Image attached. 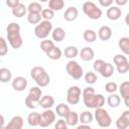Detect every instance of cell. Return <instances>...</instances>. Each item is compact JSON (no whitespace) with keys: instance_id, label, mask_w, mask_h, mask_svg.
I'll return each instance as SVG.
<instances>
[{"instance_id":"6da1fadb","label":"cell","mask_w":129,"mask_h":129,"mask_svg":"<svg viewBox=\"0 0 129 129\" xmlns=\"http://www.w3.org/2000/svg\"><path fill=\"white\" fill-rule=\"evenodd\" d=\"M83 101L87 108L89 109H97L103 107L105 104V97L102 94H96L94 88L87 87L82 92Z\"/></svg>"},{"instance_id":"7a4b0ae2","label":"cell","mask_w":129,"mask_h":129,"mask_svg":"<svg viewBox=\"0 0 129 129\" xmlns=\"http://www.w3.org/2000/svg\"><path fill=\"white\" fill-rule=\"evenodd\" d=\"M7 32V40L9 44L12 46V48H19L22 43V37L20 35V25L16 22H11L6 27Z\"/></svg>"},{"instance_id":"3957f363","label":"cell","mask_w":129,"mask_h":129,"mask_svg":"<svg viewBox=\"0 0 129 129\" xmlns=\"http://www.w3.org/2000/svg\"><path fill=\"white\" fill-rule=\"evenodd\" d=\"M30 77L39 87H46L50 83V77L42 67H33L30 71Z\"/></svg>"},{"instance_id":"277c9868","label":"cell","mask_w":129,"mask_h":129,"mask_svg":"<svg viewBox=\"0 0 129 129\" xmlns=\"http://www.w3.org/2000/svg\"><path fill=\"white\" fill-rule=\"evenodd\" d=\"M42 97V91L39 86L37 87H32L29 90V93L27 97L25 98V105L29 109H35L39 105V101Z\"/></svg>"},{"instance_id":"5b68a950","label":"cell","mask_w":129,"mask_h":129,"mask_svg":"<svg viewBox=\"0 0 129 129\" xmlns=\"http://www.w3.org/2000/svg\"><path fill=\"white\" fill-rule=\"evenodd\" d=\"M83 12L91 19L93 20H97L100 19L103 12L101 10V8H99L94 2L92 1H87L83 4Z\"/></svg>"},{"instance_id":"8992f818","label":"cell","mask_w":129,"mask_h":129,"mask_svg":"<svg viewBox=\"0 0 129 129\" xmlns=\"http://www.w3.org/2000/svg\"><path fill=\"white\" fill-rule=\"evenodd\" d=\"M51 31H52V24L50 20H42L34 28V34L39 39H45Z\"/></svg>"},{"instance_id":"52a82bcc","label":"cell","mask_w":129,"mask_h":129,"mask_svg":"<svg viewBox=\"0 0 129 129\" xmlns=\"http://www.w3.org/2000/svg\"><path fill=\"white\" fill-rule=\"evenodd\" d=\"M95 119L98 125L102 128H107L112 123V118L107 110L103 109L102 107L95 109Z\"/></svg>"},{"instance_id":"ba28073f","label":"cell","mask_w":129,"mask_h":129,"mask_svg":"<svg viewBox=\"0 0 129 129\" xmlns=\"http://www.w3.org/2000/svg\"><path fill=\"white\" fill-rule=\"evenodd\" d=\"M66 70H67V73L69 74V76L75 80H80L83 77V73H84L83 68L76 60L72 59V60L68 61L67 66H66Z\"/></svg>"},{"instance_id":"9c48e42d","label":"cell","mask_w":129,"mask_h":129,"mask_svg":"<svg viewBox=\"0 0 129 129\" xmlns=\"http://www.w3.org/2000/svg\"><path fill=\"white\" fill-rule=\"evenodd\" d=\"M81 89L78 86H72L68 89L67 92V101L70 105H77L80 102L81 98Z\"/></svg>"},{"instance_id":"30bf717a","label":"cell","mask_w":129,"mask_h":129,"mask_svg":"<svg viewBox=\"0 0 129 129\" xmlns=\"http://www.w3.org/2000/svg\"><path fill=\"white\" fill-rule=\"evenodd\" d=\"M55 121V113L51 109H44V111L40 114V127H48Z\"/></svg>"},{"instance_id":"8fae6325","label":"cell","mask_w":129,"mask_h":129,"mask_svg":"<svg viewBox=\"0 0 129 129\" xmlns=\"http://www.w3.org/2000/svg\"><path fill=\"white\" fill-rule=\"evenodd\" d=\"M27 87V80L24 77H16L12 81V88L17 92H22Z\"/></svg>"},{"instance_id":"7c38bea8","label":"cell","mask_w":129,"mask_h":129,"mask_svg":"<svg viewBox=\"0 0 129 129\" xmlns=\"http://www.w3.org/2000/svg\"><path fill=\"white\" fill-rule=\"evenodd\" d=\"M116 127L118 129H126L129 127V110L123 111L122 115L116 121Z\"/></svg>"},{"instance_id":"4fadbf2b","label":"cell","mask_w":129,"mask_h":129,"mask_svg":"<svg viewBox=\"0 0 129 129\" xmlns=\"http://www.w3.org/2000/svg\"><path fill=\"white\" fill-rule=\"evenodd\" d=\"M23 124H24V121H23V118L21 116H13L11 118V120L9 121V123L5 126L7 129H21L23 127Z\"/></svg>"},{"instance_id":"5bb4252c","label":"cell","mask_w":129,"mask_h":129,"mask_svg":"<svg viewBox=\"0 0 129 129\" xmlns=\"http://www.w3.org/2000/svg\"><path fill=\"white\" fill-rule=\"evenodd\" d=\"M106 15H107L108 19H110V20H113V21L118 20L122 15V10L118 6H110L107 9Z\"/></svg>"},{"instance_id":"9a60e30c","label":"cell","mask_w":129,"mask_h":129,"mask_svg":"<svg viewBox=\"0 0 129 129\" xmlns=\"http://www.w3.org/2000/svg\"><path fill=\"white\" fill-rule=\"evenodd\" d=\"M98 37L102 40V41H107L112 37V29L111 27L104 25L101 26L100 29L98 30Z\"/></svg>"},{"instance_id":"2e32d148","label":"cell","mask_w":129,"mask_h":129,"mask_svg":"<svg viewBox=\"0 0 129 129\" xmlns=\"http://www.w3.org/2000/svg\"><path fill=\"white\" fill-rule=\"evenodd\" d=\"M78 15H79L78 9H77L75 6H71V7L67 8V10L64 11V13H63V18H64V20L72 22V21H75V20L78 18Z\"/></svg>"},{"instance_id":"e0dca14e","label":"cell","mask_w":129,"mask_h":129,"mask_svg":"<svg viewBox=\"0 0 129 129\" xmlns=\"http://www.w3.org/2000/svg\"><path fill=\"white\" fill-rule=\"evenodd\" d=\"M94 56H95V52H94L93 48L90 46H85L80 51V57L84 61H90L94 58Z\"/></svg>"},{"instance_id":"ac0fdd59","label":"cell","mask_w":129,"mask_h":129,"mask_svg":"<svg viewBox=\"0 0 129 129\" xmlns=\"http://www.w3.org/2000/svg\"><path fill=\"white\" fill-rule=\"evenodd\" d=\"M53 105H54V99L50 95L42 96L39 101V106L43 109H50Z\"/></svg>"},{"instance_id":"d6986e66","label":"cell","mask_w":129,"mask_h":129,"mask_svg":"<svg viewBox=\"0 0 129 129\" xmlns=\"http://www.w3.org/2000/svg\"><path fill=\"white\" fill-rule=\"evenodd\" d=\"M51 37H52V40L53 41H56V42L62 41L64 39V37H66V31H64V29L61 28V27L54 28L51 31Z\"/></svg>"},{"instance_id":"ffe728a7","label":"cell","mask_w":129,"mask_h":129,"mask_svg":"<svg viewBox=\"0 0 129 129\" xmlns=\"http://www.w3.org/2000/svg\"><path fill=\"white\" fill-rule=\"evenodd\" d=\"M64 119H66L68 125L72 126V127L73 126H77V124L80 122V116L75 111H70V113L67 115V117Z\"/></svg>"},{"instance_id":"44dd1931","label":"cell","mask_w":129,"mask_h":129,"mask_svg":"<svg viewBox=\"0 0 129 129\" xmlns=\"http://www.w3.org/2000/svg\"><path fill=\"white\" fill-rule=\"evenodd\" d=\"M39 121H40V114L38 112H31L27 116V123L29 126L35 127L39 126Z\"/></svg>"},{"instance_id":"7402d4cb","label":"cell","mask_w":129,"mask_h":129,"mask_svg":"<svg viewBox=\"0 0 129 129\" xmlns=\"http://www.w3.org/2000/svg\"><path fill=\"white\" fill-rule=\"evenodd\" d=\"M120 102H121L120 96L117 95V94H115V93L110 94L108 96V98H107V104L111 108H117L120 105Z\"/></svg>"},{"instance_id":"603a6c76","label":"cell","mask_w":129,"mask_h":129,"mask_svg":"<svg viewBox=\"0 0 129 129\" xmlns=\"http://www.w3.org/2000/svg\"><path fill=\"white\" fill-rule=\"evenodd\" d=\"M70 107L67 105V104H63V103H59L58 105H56V108H55V113L57 116H59L60 118H66L67 115L70 113Z\"/></svg>"},{"instance_id":"cb8c5ba5","label":"cell","mask_w":129,"mask_h":129,"mask_svg":"<svg viewBox=\"0 0 129 129\" xmlns=\"http://www.w3.org/2000/svg\"><path fill=\"white\" fill-rule=\"evenodd\" d=\"M118 46L124 54L129 55V37H121L118 41Z\"/></svg>"},{"instance_id":"d4e9b609","label":"cell","mask_w":129,"mask_h":129,"mask_svg":"<svg viewBox=\"0 0 129 129\" xmlns=\"http://www.w3.org/2000/svg\"><path fill=\"white\" fill-rule=\"evenodd\" d=\"M26 11H27V7L22 3H19L16 7L12 8V14L15 17H18V18L23 17L26 14Z\"/></svg>"},{"instance_id":"484cf974","label":"cell","mask_w":129,"mask_h":129,"mask_svg":"<svg viewBox=\"0 0 129 129\" xmlns=\"http://www.w3.org/2000/svg\"><path fill=\"white\" fill-rule=\"evenodd\" d=\"M12 79V73L7 68H1L0 69V82L1 83H7L11 81Z\"/></svg>"},{"instance_id":"4316f807","label":"cell","mask_w":129,"mask_h":129,"mask_svg":"<svg viewBox=\"0 0 129 129\" xmlns=\"http://www.w3.org/2000/svg\"><path fill=\"white\" fill-rule=\"evenodd\" d=\"M64 7V0H48V8L53 11H59Z\"/></svg>"},{"instance_id":"83f0119b","label":"cell","mask_w":129,"mask_h":129,"mask_svg":"<svg viewBox=\"0 0 129 129\" xmlns=\"http://www.w3.org/2000/svg\"><path fill=\"white\" fill-rule=\"evenodd\" d=\"M83 37H84L85 41H87L89 43H92V42H94L97 39V33L93 29H86L84 31Z\"/></svg>"},{"instance_id":"f1b7e54d","label":"cell","mask_w":129,"mask_h":129,"mask_svg":"<svg viewBox=\"0 0 129 129\" xmlns=\"http://www.w3.org/2000/svg\"><path fill=\"white\" fill-rule=\"evenodd\" d=\"M79 54V50L74 45H69L64 48V56L68 58H75Z\"/></svg>"},{"instance_id":"f546056e","label":"cell","mask_w":129,"mask_h":129,"mask_svg":"<svg viewBox=\"0 0 129 129\" xmlns=\"http://www.w3.org/2000/svg\"><path fill=\"white\" fill-rule=\"evenodd\" d=\"M114 74V67L112 63L110 62H106L105 63V67L103 68L102 72H101V76L104 77V78H110L112 77Z\"/></svg>"},{"instance_id":"4dcf8cb0","label":"cell","mask_w":129,"mask_h":129,"mask_svg":"<svg viewBox=\"0 0 129 129\" xmlns=\"http://www.w3.org/2000/svg\"><path fill=\"white\" fill-rule=\"evenodd\" d=\"M54 46H55V45H54L53 41H52V40H49V39H44V40H42V41L40 42V49H41L43 52H45V53L49 52Z\"/></svg>"},{"instance_id":"1f68e13d","label":"cell","mask_w":129,"mask_h":129,"mask_svg":"<svg viewBox=\"0 0 129 129\" xmlns=\"http://www.w3.org/2000/svg\"><path fill=\"white\" fill-rule=\"evenodd\" d=\"M93 114L90 111H84L80 115V122L83 124H90L93 121Z\"/></svg>"},{"instance_id":"d6a6232c","label":"cell","mask_w":129,"mask_h":129,"mask_svg":"<svg viewBox=\"0 0 129 129\" xmlns=\"http://www.w3.org/2000/svg\"><path fill=\"white\" fill-rule=\"evenodd\" d=\"M46 55L50 58V59H59L62 55V51L58 46H54L49 52L46 53Z\"/></svg>"},{"instance_id":"836d02e7","label":"cell","mask_w":129,"mask_h":129,"mask_svg":"<svg viewBox=\"0 0 129 129\" xmlns=\"http://www.w3.org/2000/svg\"><path fill=\"white\" fill-rule=\"evenodd\" d=\"M27 11H28V13H41L42 6L38 2H31L27 6Z\"/></svg>"},{"instance_id":"e575fe53","label":"cell","mask_w":129,"mask_h":129,"mask_svg":"<svg viewBox=\"0 0 129 129\" xmlns=\"http://www.w3.org/2000/svg\"><path fill=\"white\" fill-rule=\"evenodd\" d=\"M41 13H28L27 15V21L30 24H38L41 21Z\"/></svg>"},{"instance_id":"d590c367","label":"cell","mask_w":129,"mask_h":129,"mask_svg":"<svg viewBox=\"0 0 129 129\" xmlns=\"http://www.w3.org/2000/svg\"><path fill=\"white\" fill-rule=\"evenodd\" d=\"M119 92L122 99L129 97V82H123L119 87Z\"/></svg>"},{"instance_id":"8d00e7d4","label":"cell","mask_w":129,"mask_h":129,"mask_svg":"<svg viewBox=\"0 0 129 129\" xmlns=\"http://www.w3.org/2000/svg\"><path fill=\"white\" fill-rule=\"evenodd\" d=\"M85 82L89 85H93L97 82V75L93 72H88L85 75Z\"/></svg>"},{"instance_id":"74e56055","label":"cell","mask_w":129,"mask_h":129,"mask_svg":"<svg viewBox=\"0 0 129 129\" xmlns=\"http://www.w3.org/2000/svg\"><path fill=\"white\" fill-rule=\"evenodd\" d=\"M41 16L44 20H51L54 16V11L50 8H45V9H42L41 11Z\"/></svg>"},{"instance_id":"f35d334b","label":"cell","mask_w":129,"mask_h":129,"mask_svg":"<svg viewBox=\"0 0 129 129\" xmlns=\"http://www.w3.org/2000/svg\"><path fill=\"white\" fill-rule=\"evenodd\" d=\"M105 63H106V62H105L103 59H97V60H95L94 63H93V69H94V71L101 74L103 68L105 67Z\"/></svg>"},{"instance_id":"ab89813d","label":"cell","mask_w":129,"mask_h":129,"mask_svg":"<svg viewBox=\"0 0 129 129\" xmlns=\"http://www.w3.org/2000/svg\"><path fill=\"white\" fill-rule=\"evenodd\" d=\"M8 52V46L7 42L3 37H0V55L4 56Z\"/></svg>"},{"instance_id":"60d3db41","label":"cell","mask_w":129,"mask_h":129,"mask_svg":"<svg viewBox=\"0 0 129 129\" xmlns=\"http://www.w3.org/2000/svg\"><path fill=\"white\" fill-rule=\"evenodd\" d=\"M118 89H119V88H118V86H117V84H116L115 82H109V83H107V84L105 85V90H106V92H108V93H110V94L115 93Z\"/></svg>"},{"instance_id":"b9f144b4","label":"cell","mask_w":129,"mask_h":129,"mask_svg":"<svg viewBox=\"0 0 129 129\" xmlns=\"http://www.w3.org/2000/svg\"><path fill=\"white\" fill-rule=\"evenodd\" d=\"M116 67H117V71L119 74H126L129 71V61L128 60L124 61V62H122Z\"/></svg>"},{"instance_id":"7bdbcfd3","label":"cell","mask_w":129,"mask_h":129,"mask_svg":"<svg viewBox=\"0 0 129 129\" xmlns=\"http://www.w3.org/2000/svg\"><path fill=\"white\" fill-rule=\"evenodd\" d=\"M128 59H127V57L124 55V54H116L115 56H114V58H113V61H114V63L116 64V66H118V64H120V63H122V62H124V61H127Z\"/></svg>"},{"instance_id":"ee69618b","label":"cell","mask_w":129,"mask_h":129,"mask_svg":"<svg viewBox=\"0 0 129 129\" xmlns=\"http://www.w3.org/2000/svg\"><path fill=\"white\" fill-rule=\"evenodd\" d=\"M68 126H69V125H68L66 119L60 118V119H58V120L56 121V123H55V125H54V128H55V129H67Z\"/></svg>"},{"instance_id":"f6af8a7d","label":"cell","mask_w":129,"mask_h":129,"mask_svg":"<svg viewBox=\"0 0 129 129\" xmlns=\"http://www.w3.org/2000/svg\"><path fill=\"white\" fill-rule=\"evenodd\" d=\"M19 3H20L19 0H6V5H7L8 7H10V8L16 7Z\"/></svg>"},{"instance_id":"bcb514c9","label":"cell","mask_w":129,"mask_h":129,"mask_svg":"<svg viewBox=\"0 0 129 129\" xmlns=\"http://www.w3.org/2000/svg\"><path fill=\"white\" fill-rule=\"evenodd\" d=\"M114 0H99V3L102 7H110L113 4Z\"/></svg>"},{"instance_id":"7dc6e473","label":"cell","mask_w":129,"mask_h":129,"mask_svg":"<svg viewBox=\"0 0 129 129\" xmlns=\"http://www.w3.org/2000/svg\"><path fill=\"white\" fill-rule=\"evenodd\" d=\"M114 1H115V3H116L118 6H124V5H126L127 2H128V0H114Z\"/></svg>"},{"instance_id":"c3c4849f","label":"cell","mask_w":129,"mask_h":129,"mask_svg":"<svg viewBox=\"0 0 129 129\" xmlns=\"http://www.w3.org/2000/svg\"><path fill=\"white\" fill-rule=\"evenodd\" d=\"M83 128L90 129L91 127H90V125H89V124H83V123H81V125H79V126H78V129H83Z\"/></svg>"},{"instance_id":"681fc988","label":"cell","mask_w":129,"mask_h":129,"mask_svg":"<svg viewBox=\"0 0 129 129\" xmlns=\"http://www.w3.org/2000/svg\"><path fill=\"white\" fill-rule=\"evenodd\" d=\"M123 100H124V104H125V106H126L127 108H129V97H126V98H124Z\"/></svg>"},{"instance_id":"f907efd6","label":"cell","mask_w":129,"mask_h":129,"mask_svg":"<svg viewBox=\"0 0 129 129\" xmlns=\"http://www.w3.org/2000/svg\"><path fill=\"white\" fill-rule=\"evenodd\" d=\"M0 118H1V122H0V127H4V116H3V115H1V116H0Z\"/></svg>"},{"instance_id":"816d5d0a","label":"cell","mask_w":129,"mask_h":129,"mask_svg":"<svg viewBox=\"0 0 129 129\" xmlns=\"http://www.w3.org/2000/svg\"><path fill=\"white\" fill-rule=\"evenodd\" d=\"M125 23L129 26V12H128V13H127V15L125 16Z\"/></svg>"},{"instance_id":"f5cc1de1","label":"cell","mask_w":129,"mask_h":129,"mask_svg":"<svg viewBox=\"0 0 129 129\" xmlns=\"http://www.w3.org/2000/svg\"><path fill=\"white\" fill-rule=\"evenodd\" d=\"M39 2H42V3H44V2H47L48 0H38Z\"/></svg>"}]
</instances>
